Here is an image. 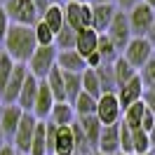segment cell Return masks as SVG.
Instances as JSON below:
<instances>
[{
  "mask_svg": "<svg viewBox=\"0 0 155 155\" xmlns=\"http://www.w3.org/2000/svg\"><path fill=\"white\" fill-rule=\"evenodd\" d=\"M2 52L14 61V64H28L33 52L38 49L35 35H33V26H14L12 24L7 35L2 40Z\"/></svg>",
  "mask_w": 155,
  "mask_h": 155,
  "instance_id": "1",
  "label": "cell"
},
{
  "mask_svg": "<svg viewBox=\"0 0 155 155\" xmlns=\"http://www.w3.org/2000/svg\"><path fill=\"white\" fill-rule=\"evenodd\" d=\"M2 7L14 26H35L40 19V12L33 5V0H5Z\"/></svg>",
  "mask_w": 155,
  "mask_h": 155,
  "instance_id": "2",
  "label": "cell"
},
{
  "mask_svg": "<svg viewBox=\"0 0 155 155\" xmlns=\"http://www.w3.org/2000/svg\"><path fill=\"white\" fill-rule=\"evenodd\" d=\"M153 57H155V45L148 38H132L129 45L122 49V59L134 71H141Z\"/></svg>",
  "mask_w": 155,
  "mask_h": 155,
  "instance_id": "3",
  "label": "cell"
},
{
  "mask_svg": "<svg viewBox=\"0 0 155 155\" xmlns=\"http://www.w3.org/2000/svg\"><path fill=\"white\" fill-rule=\"evenodd\" d=\"M57 54H59L57 47H38L33 52V57L28 59V64H26L28 73L35 80H45L49 75V71L57 68Z\"/></svg>",
  "mask_w": 155,
  "mask_h": 155,
  "instance_id": "4",
  "label": "cell"
},
{
  "mask_svg": "<svg viewBox=\"0 0 155 155\" xmlns=\"http://www.w3.org/2000/svg\"><path fill=\"white\" fill-rule=\"evenodd\" d=\"M64 24L73 31L92 28V5L89 2H64Z\"/></svg>",
  "mask_w": 155,
  "mask_h": 155,
  "instance_id": "5",
  "label": "cell"
},
{
  "mask_svg": "<svg viewBox=\"0 0 155 155\" xmlns=\"http://www.w3.org/2000/svg\"><path fill=\"white\" fill-rule=\"evenodd\" d=\"M127 19H129V28H132L134 38H148V33L155 24V12L141 2V5H136L127 12Z\"/></svg>",
  "mask_w": 155,
  "mask_h": 155,
  "instance_id": "6",
  "label": "cell"
},
{
  "mask_svg": "<svg viewBox=\"0 0 155 155\" xmlns=\"http://www.w3.org/2000/svg\"><path fill=\"white\" fill-rule=\"evenodd\" d=\"M104 35H108V40H110V42L120 49V54H122V49L129 45V40L134 38V35H132V28H129L127 12H122V10L115 12V19H113V24L108 26V31L104 33Z\"/></svg>",
  "mask_w": 155,
  "mask_h": 155,
  "instance_id": "7",
  "label": "cell"
},
{
  "mask_svg": "<svg viewBox=\"0 0 155 155\" xmlns=\"http://www.w3.org/2000/svg\"><path fill=\"white\" fill-rule=\"evenodd\" d=\"M26 78H28V68H26V64H17L14 71H12V75H10V80L5 82V87L0 89V99H2V104H5V106L17 104L21 89H24Z\"/></svg>",
  "mask_w": 155,
  "mask_h": 155,
  "instance_id": "8",
  "label": "cell"
},
{
  "mask_svg": "<svg viewBox=\"0 0 155 155\" xmlns=\"http://www.w3.org/2000/svg\"><path fill=\"white\" fill-rule=\"evenodd\" d=\"M97 120L101 122V127L117 125L122 120V106L117 101L115 94H101L97 101Z\"/></svg>",
  "mask_w": 155,
  "mask_h": 155,
  "instance_id": "9",
  "label": "cell"
},
{
  "mask_svg": "<svg viewBox=\"0 0 155 155\" xmlns=\"http://www.w3.org/2000/svg\"><path fill=\"white\" fill-rule=\"evenodd\" d=\"M35 125H38V120L31 115V113L21 115V122H19V127H17V132H14V136H12V141H10L17 153L28 155L31 141H33V134H35Z\"/></svg>",
  "mask_w": 155,
  "mask_h": 155,
  "instance_id": "10",
  "label": "cell"
},
{
  "mask_svg": "<svg viewBox=\"0 0 155 155\" xmlns=\"http://www.w3.org/2000/svg\"><path fill=\"white\" fill-rule=\"evenodd\" d=\"M143 94H146V87H143V82H141V78H139V73H136L129 82H125V85L115 92V97H117V101H120L122 110L129 108L132 104H136V101H141Z\"/></svg>",
  "mask_w": 155,
  "mask_h": 155,
  "instance_id": "11",
  "label": "cell"
},
{
  "mask_svg": "<svg viewBox=\"0 0 155 155\" xmlns=\"http://www.w3.org/2000/svg\"><path fill=\"white\" fill-rule=\"evenodd\" d=\"M54 97H52V92L49 87L45 85V80H40L38 85V97H35V104H33V110H31V115L40 120V122H47L49 113H52V108H54Z\"/></svg>",
  "mask_w": 155,
  "mask_h": 155,
  "instance_id": "12",
  "label": "cell"
},
{
  "mask_svg": "<svg viewBox=\"0 0 155 155\" xmlns=\"http://www.w3.org/2000/svg\"><path fill=\"white\" fill-rule=\"evenodd\" d=\"M97 150L104 153V155H117L120 153V122H117V125L101 127Z\"/></svg>",
  "mask_w": 155,
  "mask_h": 155,
  "instance_id": "13",
  "label": "cell"
},
{
  "mask_svg": "<svg viewBox=\"0 0 155 155\" xmlns=\"http://www.w3.org/2000/svg\"><path fill=\"white\" fill-rule=\"evenodd\" d=\"M115 12H117L115 5H92V31L104 35L115 19Z\"/></svg>",
  "mask_w": 155,
  "mask_h": 155,
  "instance_id": "14",
  "label": "cell"
},
{
  "mask_svg": "<svg viewBox=\"0 0 155 155\" xmlns=\"http://www.w3.org/2000/svg\"><path fill=\"white\" fill-rule=\"evenodd\" d=\"M21 115H24V110H21L17 104L2 108V115H0V129H2V134H5L7 141H12V136H14V132H17V127H19V122H21Z\"/></svg>",
  "mask_w": 155,
  "mask_h": 155,
  "instance_id": "15",
  "label": "cell"
},
{
  "mask_svg": "<svg viewBox=\"0 0 155 155\" xmlns=\"http://www.w3.org/2000/svg\"><path fill=\"white\" fill-rule=\"evenodd\" d=\"M57 68L64 71V73H82L87 68V64L75 49H64V52L57 54Z\"/></svg>",
  "mask_w": 155,
  "mask_h": 155,
  "instance_id": "16",
  "label": "cell"
},
{
  "mask_svg": "<svg viewBox=\"0 0 155 155\" xmlns=\"http://www.w3.org/2000/svg\"><path fill=\"white\" fill-rule=\"evenodd\" d=\"M75 120H78L75 108H73V104H68V101L54 104V108H52V113L47 117V122H52V125H57V127H71Z\"/></svg>",
  "mask_w": 155,
  "mask_h": 155,
  "instance_id": "17",
  "label": "cell"
},
{
  "mask_svg": "<svg viewBox=\"0 0 155 155\" xmlns=\"http://www.w3.org/2000/svg\"><path fill=\"white\" fill-rule=\"evenodd\" d=\"M97 45H99V33H97V31H92V28L78 31V35H75V52L82 59H87L89 54H94V52H97Z\"/></svg>",
  "mask_w": 155,
  "mask_h": 155,
  "instance_id": "18",
  "label": "cell"
},
{
  "mask_svg": "<svg viewBox=\"0 0 155 155\" xmlns=\"http://www.w3.org/2000/svg\"><path fill=\"white\" fill-rule=\"evenodd\" d=\"M73 153H75V141H73L71 127H57L52 155H73Z\"/></svg>",
  "mask_w": 155,
  "mask_h": 155,
  "instance_id": "19",
  "label": "cell"
},
{
  "mask_svg": "<svg viewBox=\"0 0 155 155\" xmlns=\"http://www.w3.org/2000/svg\"><path fill=\"white\" fill-rule=\"evenodd\" d=\"M38 85H40V80H35V78L28 73L26 82H24V89H21L19 99H17V106H19L24 113H31V110H33V104H35V97H38Z\"/></svg>",
  "mask_w": 155,
  "mask_h": 155,
  "instance_id": "20",
  "label": "cell"
},
{
  "mask_svg": "<svg viewBox=\"0 0 155 155\" xmlns=\"http://www.w3.org/2000/svg\"><path fill=\"white\" fill-rule=\"evenodd\" d=\"M40 21H42V24H45V26H47V28L52 31L54 35H57L59 31L66 26V24H64V2H61V5L52 2L47 10L40 14Z\"/></svg>",
  "mask_w": 155,
  "mask_h": 155,
  "instance_id": "21",
  "label": "cell"
},
{
  "mask_svg": "<svg viewBox=\"0 0 155 155\" xmlns=\"http://www.w3.org/2000/svg\"><path fill=\"white\" fill-rule=\"evenodd\" d=\"M78 125L82 129V134L87 139V143L92 150H97L99 143V134H101V122L97 120V115H89V117H78Z\"/></svg>",
  "mask_w": 155,
  "mask_h": 155,
  "instance_id": "22",
  "label": "cell"
},
{
  "mask_svg": "<svg viewBox=\"0 0 155 155\" xmlns=\"http://www.w3.org/2000/svg\"><path fill=\"white\" fill-rule=\"evenodd\" d=\"M143 113H146V104H143V99H141V101H136V104H132L129 108L122 110V120L120 122L125 127H129V129H141Z\"/></svg>",
  "mask_w": 155,
  "mask_h": 155,
  "instance_id": "23",
  "label": "cell"
},
{
  "mask_svg": "<svg viewBox=\"0 0 155 155\" xmlns=\"http://www.w3.org/2000/svg\"><path fill=\"white\" fill-rule=\"evenodd\" d=\"M97 78H99V87H101V94H115L117 92V82H115V73H113V66L108 64H101L97 68Z\"/></svg>",
  "mask_w": 155,
  "mask_h": 155,
  "instance_id": "24",
  "label": "cell"
},
{
  "mask_svg": "<svg viewBox=\"0 0 155 155\" xmlns=\"http://www.w3.org/2000/svg\"><path fill=\"white\" fill-rule=\"evenodd\" d=\"M61 75H64L66 101H68V104H73V101L80 97V92H82V73H64V71H61Z\"/></svg>",
  "mask_w": 155,
  "mask_h": 155,
  "instance_id": "25",
  "label": "cell"
},
{
  "mask_svg": "<svg viewBox=\"0 0 155 155\" xmlns=\"http://www.w3.org/2000/svg\"><path fill=\"white\" fill-rule=\"evenodd\" d=\"M97 54L101 59V64H108V66H113L120 57V49L108 40V35H99V45H97Z\"/></svg>",
  "mask_w": 155,
  "mask_h": 155,
  "instance_id": "26",
  "label": "cell"
},
{
  "mask_svg": "<svg viewBox=\"0 0 155 155\" xmlns=\"http://www.w3.org/2000/svg\"><path fill=\"white\" fill-rule=\"evenodd\" d=\"M45 85L49 87V92H52V97H54L57 104L66 101V92H64V75H61V71H59V68H52V71H49V75L45 78Z\"/></svg>",
  "mask_w": 155,
  "mask_h": 155,
  "instance_id": "27",
  "label": "cell"
},
{
  "mask_svg": "<svg viewBox=\"0 0 155 155\" xmlns=\"http://www.w3.org/2000/svg\"><path fill=\"white\" fill-rule=\"evenodd\" d=\"M97 101L99 99L89 97L87 92H80V97L73 101V108H75V115L78 117H89V115H97Z\"/></svg>",
  "mask_w": 155,
  "mask_h": 155,
  "instance_id": "28",
  "label": "cell"
},
{
  "mask_svg": "<svg viewBox=\"0 0 155 155\" xmlns=\"http://www.w3.org/2000/svg\"><path fill=\"white\" fill-rule=\"evenodd\" d=\"M132 150L134 155H148L153 153V146H150V136L143 129H132Z\"/></svg>",
  "mask_w": 155,
  "mask_h": 155,
  "instance_id": "29",
  "label": "cell"
},
{
  "mask_svg": "<svg viewBox=\"0 0 155 155\" xmlns=\"http://www.w3.org/2000/svg\"><path fill=\"white\" fill-rule=\"evenodd\" d=\"M113 73H115V82H117V89H120L125 82H129V80L139 73V71H134V68H132L125 59H122V54H120V57H117V61L113 64Z\"/></svg>",
  "mask_w": 155,
  "mask_h": 155,
  "instance_id": "30",
  "label": "cell"
},
{
  "mask_svg": "<svg viewBox=\"0 0 155 155\" xmlns=\"http://www.w3.org/2000/svg\"><path fill=\"white\" fill-rule=\"evenodd\" d=\"M75 35H78V31L64 26V28L57 33V38H54V47H57V52H64V49H75Z\"/></svg>",
  "mask_w": 155,
  "mask_h": 155,
  "instance_id": "31",
  "label": "cell"
},
{
  "mask_svg": "<svg viewBox=\"0 0 155 155\" xmlns=\"http://www.w3.org/2000/svg\"><path fill=\"white\" fill-rule=\"evenodd\" d=\"M82 92H87L89 97H94V99L101 97V87H99L97 71H92V68H85V71H82Z\"/></svg>",
  "mask_w": 155,
  "mask_h": 155,
  "instance_id": "32",
  "label": "cell"
},
{
  "mask_svg": "<svg viewBox=\"0 0 155 155\" xmlns=\"http://www.w3.org/2000/svg\"><path fill=\"white\" fill-rule=\"evenodd\" d=\"M33 35H35V42H38V47H54V33L38 19V24L33 26Z\"/></svg>",
  "mask_w": 155,
  "mask_h": 155,
  "instance_id": "33",
  "label": "cell"
},
{
  "mask_svg": "<svg viewBox=\"0 0 155 155\" xmlns=\"http://www.w3.org/2000/svg\"><path fill=\"white\" fill-rule=\"evenodd\" d=\"M139 78H141V82H143L146 89H155V57L139 71Z\"/></svg>",
  "mask_w": 155,
  "mask_h": 155,
  "instance_id": "34",
  "label": "cell"
},
{
  "mask_svg": "<svg viewBox=\"0 0 155 155\" xmlns=\"http://www.w3.org/2000/svg\"><path fill=\"white\" fill-rule=\"evenodd\" d=\"M14 66H17V64H14V61H12V59L7 57L5 52H2V54H0V89L5 87V82L10 80V75H12V71H14Z\"/></svg>",
  "mask_w": 155,
  "mask_h": 155,
  "instance_id": "35",
  "label": "cell"
},
{
  "mask_svg": "<svg viewBox=\"0 0 155 155\" xmlns=\"http://www.w3.org/2000/svg\"><path fill=\"white\" fill-rule=\"evenodd\" d=\"M120 153L134 155V150H132V129L125 127L122 122H120Z\"/></svg>",
  "mask_w": 155,
  "mask_h": 155,
  "instance_id": "36",
  "label": "cell"
},
{
  "mask_svg": "<svg viewBox=\"0 0 155 155\" xmlns=\"http://www.w3.org/2000/svg\"><path fill=\"white\" fill-rule=\"evenodd\" d=\"M10 26H12V21H10V17H7L5 7H2V2H0V45H2V40H5V35H7Z\"/></svg>",
  "mask_w": 155,
  "mask_h": 155,
  "instance_id": "37",
  "label": "cell"
},
{
  "mask_svg": "<svg viewBox=\"0 0 155 155\" xmlns=\"http://www.w3.org/2000/svg\"><path fill=\"white\" fill-rule=\"evenodd\" d=\"M153 127H155V115L150 113V110H148V108H146L143 120H141V129H143V132H150Z\"/></svg>",
  "mask_w": 155,
  "mask_h": 155,
  "instance_id": "38",
  "label": "cell"
},
{
  "mask_svg": "<svg viewBox=\"0 0 155 155\" xmlns=\"http://www.w3.org/2000/svg\"><path fill=\"white\" fill-rule=\"evenodd\" d=\"M143 0H115V7L122 12H129L132 7H136V5H141Z\"/></svg>",
  "mask_w": 155,
  "mask_h": 155,
  "instance_id": "39",
  "label": "cell"
},
{
  "mask_svg": "<svg viewBox=\"0 0 155 155\" xmlns=\"http://www.w3.org/2000/svg\"><path fill=\"white\" fill-rule=\"evenodd\" d=\"M143 104H146V108L150 110L155 115V89H146V94H143Z\"/></svg>",
  "mask_w": 155,
  "mask_h": 155,
  "instance_id": "40",
  "label": "cell"
},
{
  "mask_svg": "<svg viewBox=\"0 0 155 155\" xmlns=\"http://www.w3.org/2000/svg\"><path fill=\"white\" fill-rule=\"evenodd\" d=\"M33 5H35V7H38V12L42 14V12H45L49 5H52V0H33Z\"/></svg>",
  "mask_w": 155,
  "mask_h": 155,
  "instance_id": "41",
  "label": "cell"
},
{
  "mask_svg": "<svg viewBox=\"0 0 155 155\" xmlns=\"http://www.w3.org/2000/svg\"><path fill=\"white\" fill-rule=\"evenodd\" d=\"M0 155H19V153L14 150V146H12V143H5L2 148H0Z\"/></svg>",
  "mask_w": 155,
  "mask_h": 155,
  "instance_id": "42",
  "label": "cell"
},
{
  "mask_svg": "<svg viewBox=\"0 0 155 155\" xmlns=\"http://www.w3.org/2000/svg\"><path fill=\"white\" fill-rule=\"evenodd\" d=\"M89 5H115V0H89Z\"/></svg>",
  "mask_w": 155,
  "mask_h": 155,
  "instance_id": "43",
  "label": "cell"
},
{
  "mask_svg": "<svg viewBox=\"0 0 155 155\" xmlns=\"http://www.w3.org/2000/svg\"><path fill=\"white\" fill-rule=\"evenodd\" d=\"M148 136H150V146H153V150H155V127L148 132Z\"/></svg>",
  "mask_w": 155,
  "mask_h": 155,
  "instance_id": "44",
  "label": "cell"
},
{
  "mask_svg": "<svg viewBox=\"0 0 155 155\" xmlns=\"http://www.w3.org/2000/svg\"><path fill=\"white\" fill-rule=\"evenodd\" d=\"M148 40L155 45V24H153V28H150V33H148Z\"/></svg>",
  "mask_w": 155,
  "mask_h": 155,
  "instance_id": "45",
  "label": "cell"
},
{
  "mask_svg": "<svg viewBox=\"0 0 155 155\" xmlns=\"http://www.w3.org/2000/svg\"><path fill=\"white\" fill-rule=\"evenodd\" d=\"M5 143H10V141L5 139V134H2V129H0V148H2V146H5Z\"/></svg>",
  "mask_w": 155,
  "mask_h": 155,
  "instance_id": "46",
  "label": "cell"
},
{
  "mask_svg": "<svg viewBox=\"0 0 155 155\" xmlns=\"http://www.w3.org/2000/svg\"><path fill=\"white\" fill-rule=\"evenodd\" d=\"M143 5H148V7L155 12V0H143Z\"/></svg>",
  "mask_w": 155,
  "mask_h": 155,
  "instance_id": "47",
  "label": "cell"
},
{
  "mask_svg": "<svg viewBox=\"0 0 155 155\" xmlns=\"http://www.w3.org/2000/svg\"><path fill=\"white\" fill-rule=\"evenodd\" d=\"M2 108H5V104H2V99H0V115H2Z\"/></svg>",
  "mask_w": 155,
  "mask_h": 155,
  "instance_id": "48",
  "label": "cell"
},
{
  "mask_svg": "<svg viewBox=\"0 0 155 155\" xmlns=\"http://www.w3.org/2000/svg\"><path fill=\"white\" fill-rule=\"evenodd\" d=\"M89 155H104V153H99V150H92V153H89Z\"/></svg>",
  "mask_w": 155,
  "mask_h": 155,
  "instance_id": "49",
  "label": "cell"
},
{
  "mask_svg": "<svg viewBox=\"0 0 155 155\" xmlns=\"http://www.w3.org/2000/svg\"><path fill=\"white\" fill-rule=\"evenodd\" d=\"M71 2H89V0H71Z\"/></svg>",
  "mask_w": 155,
  "mask_h": 155,
  "instance_id": "50",
  "label": "cell"
},
{
  "mask_svg": "<svg viewBox=\"0 0 155 155\" xmlns=\"http://www.w3.org/2000/svg\"><path fill=\"white\" fill-rule=\"evenodd\" d=\"M52 2H57V5H61V2H64V0H52Z\"/></svg>",
  "mask_w": 155,
  "mask_h": 155,
  "instance_id": "51",
  "label": "cell"
},
{
  "mask_svg": "<svg viewBox=\"0 0 155 155\" xmlns=\"http://www.w3.org/2000/svg\"><path fill=\"white\" fill-rule=\"evenodd\" d=\"M0 54H2V45H0Z\"/></svg>",
  "mask_w": 155,
  "mask_h": 155,
  "instance_id": "52",
  "label": "cell"
},
{
  "mask_svg": "<svg viewBox=\"0 0 155 155\" xmlns=\"http://www.w3.org/2000/svg\"><path fill=\"white\" fill-rule=\"evenodd\" d=\"M73 155H82V153H73Z\"/></svg>",
  "mask_w": 155,
  "mask_h": 155,
  "instance_id": "53",
  "label": "cell"
},
{
  "mask_svg": "<svg viewBox=\"0 0 155 155\" xmlns=\"http://www.w3.org/2000/svg\"><path fill=\"white\" fill-rule=\"evenodd\" d=\"M117 155H125V153H117Z\"/></svg>",
  "mask_w": 155,
  "mask_h": 155,
  "instance_id": "54",
  "label": "cell"
},
{
  "mask_svg": "<svg viewBox=\"0 0 155 155\" xmlns=\"http://www.w3.org/2000/svg\"><path fill=\"white\" fill-rule=\"evenodd\" d=\"M148 155H155V153H148Z\"/></svg>",
  "mask_w": 155,
  "mask_h": 155,
  "instance_id": "55",
  "label": "cell"
},
{
  "mask_svg": "<svg viewBox=\"0 0 155 155\" xmlns=\"http://www.w3.org/2000/svg\"><path fill=\"white\" fill-rule=\"evenodd\" d=\"M153 153H155V150H153Z\"/></svg>",
  "mask_w": 155,
  "mask_h": 155,
  "instance_id": "56",
  "label": "cell"
},
{
  "mask_svg": "<svg viewBox=\"0 0 155 155\" xmlns=\"http://www.w3.org/2000/svg\"><path fill=\"white\" fill-rule=\"evenodd\" d=\"M19 155H21V153H19Z\"/></svg>",
  "mask_w": 155,
  "mask_h": 155,
  "instance_id": "57",
  "label": "cell"
}]
</instances>
